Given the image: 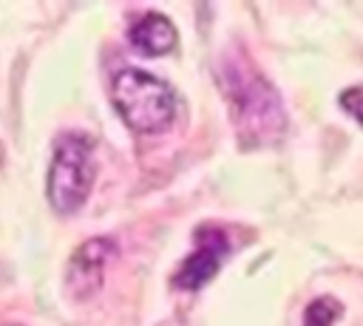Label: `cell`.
<instances>
[{
    "label": "cell",
    "instance_id": "ba28073f",
    "mask_svg": "<svg viewBox=\"0 0 363 326\" xmlns=\"http://www.w3.org/2000/svg\"><path fill=\"white\" fill-rule=\"evenodd\" d=\"M340 108L349 111L360 125H363V85H352L340 94Z\"/></svg>",
    "mask_w": 363,
    "mask_h": 326
},
{
    "label": "cell",
    "instance_id": "7a4b0ae2",
    "mask_svg": "<svg viewBox=\"0 0 363 326\" xmlns=\"http://www.w3.org/2000/svg\"><path fill=\"white\" fill-rule=\"evenodd\" d=\"M111 102L133 133H159L170 128L179 108L176 91L164 79L130 65L113 74Z\"/></svg>",
    "mask_w": 363,
    "mask_h": 326
},
{
    "label": "cell",
    "instance_id": "277c9868",
    "mask_svg": "<svg viewBox=\"0 0 363 326\" xmlns=\"http://www.w3.org/2000/svg\"><path fill=\"white\" fill-rule=\"evenodd\" d=\"M227 255H230L227 232L218 230V227H199L196 230V249L184 258V264L179 266L173 283L187 289V292L201 289L207 281H213V275L221 269Z\"/></svg>",
    "mask_w": 363,
    "mask_h": 326
},
{
    "label": "cell",
    "instance_id": "52a82bcc",
    "mask_svg": "<svg viewBox=\"0 0 363 326\" xmlns=\"http://www.w3.org/2000/svg\"><path fill=\"white\" fill-rule=\"evenodd\" d=\"M343 306L335 298H318L303 312V326H332L340 317Z\"/></svg>",
    "mask_w": 363,
    "mask_h": 326
},
{
    "label": "cell",
    "instance_id": "5b68a950",
    "mask_svg": "<svg viewBox=\"0 0 363 326\" xmlns=\"http://www.w3.org/2000/svg\"><path fill=\"white\" fill-rule=\"evenodd\" d=\"M116 244L111 238H91L85 244H79L68 261V275L65 283L74 292V298H91L99 292L102 286V269L108 264V258L113 255Z\"/></svg>",
    "mask_w": 363,
    "mask_h": 326
},
{
    "label": "cell",
    "instance_id": "8992f818",
    "mask_svg": "<svg viewBox=\"0 0 363 326\" xmlns=\"http://www.w3.org/2000/svg\"><path fill=\"white\" fill-rule=\"evenodd\" d=\"M128 43L133 51H139L142 57H164L176 48L179 43V34H176V26L159 14V11H147L142 14L130 31H128Z\"/></svg>",
    "mask_w": 363,
    "mask_h": 326
},
{
    "label": "cell",
    "instance_id": "3957f363",
    "mask_svg": "<svg viewBox=\"0 0 363 326\" xmlns=\"http://www.w3.org/2000/svg\"><path fill=\"white\" fill-rule=\"evenodd\" d=\"M94 145L85 133H62L54 142L45 196L60 215L77 213L94 187Z\"/></svg>",
    "mask_w": 363,
    "mask_h": 326
},
{
    "label": "cell",
    "instance_id": "6da1fadb",
    "mask_svg": "<svg viewBox=\"0 0 363 326\" xmlns=\"http://www.w3.org/2000/svg\"><path fill=\"white\" fill-rule=\"evenodd\" d=\"M218 77L241 142L247 147L278 142L286 130V113L278 91L244 57H230L218 68Z\"/></svg>",
    "mask_w": 363,
    "mask_h": 326
}]
</instances>
